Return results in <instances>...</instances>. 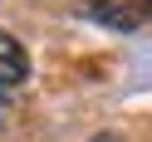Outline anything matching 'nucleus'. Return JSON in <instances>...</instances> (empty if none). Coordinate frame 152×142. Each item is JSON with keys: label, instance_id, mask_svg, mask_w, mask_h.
<instances>
[{"label": "nucleus", "instance_id": "obj_1", "mask_svg": "<svg viewBox=\"0 0 152 142\" xmlns=\"http://www.w3.org/2000/svg\"><path fill=\"white\" fill-rule=\"evenodd\" d=\"M30 79V59H25L20 39L0 30V88H15V83Z\"/></svg>", "mask_w": 152, "mask_h": 142}, {"label": "nucleus", "instance_id": "obj_2", "mask_svg": "<svg viewBox=\"0 0 152 142\" xmlns=\"http://www.w3.org/2000/svg\"><path fill=\"white\" fill-rule=\"evenodd\" d=\"M88 15H93L98 25H108V30H123V34L137 30V10H128V5H118V0H93Z\"/></svg>", "mask_w": 152, "mask_h": 142}, {"label": "nucleus", "instance_id": "obj_3", "mask_svg": "<svg viewBox=\"0 0 152 142\" xmlns=\"http://www.w3.org/2000/svg\"><path fill=\"white\" fill-rule=\"evenodd\" d=\"M5 113H10V103H5V93H0V122H5Z\"/></svg>", "mask_w": 152, "mask_h": 142}, {"label": "nucleus", "instance_id": "obj_4", "mask_svg": "<svg viewBox=\"0 0 152 142\" xmlns=\"http://www.w3.org/2000/svg\"><path fill=\"white\" fill-rule=\"evenodd\" d=\"M93 142H118V137H113V132H98V137H93Z\"/></svg>", "mask_w": 152, "mask_h": 142}, {"label": "nucleus", "instance_id": "obj_5", "mask_svg": "<svg viewBox=\"0 0 152 142\" xmlns=\"http://www.w3.org/2000/svg\"><path fill=\"white\" fill-rule=\"evenodd\" d=\"M147 10H152V0H147Z\"/></svg>", "mask_w": 152, "mask_h": 142}]
</instances>
